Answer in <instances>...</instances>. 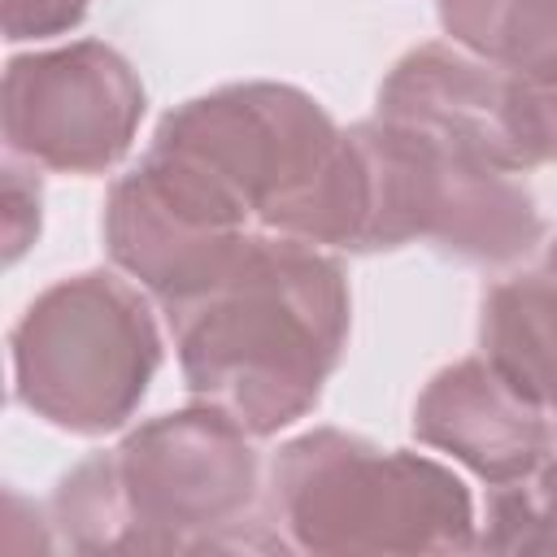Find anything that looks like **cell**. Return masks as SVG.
Listing matches in <instances>:
<instances>
[{
  "mask_svg": "<svg viewBox=\"0 0 557 557\" xmlns=\"http://www.w3.org/2000/svg\"><path fill=\"white\" fill-rule=\"evenodd\" d=\"M165 318L187 392L265 440L322 400L348 344L352 296L331 248L252 231L235 261Z\"/></svg>",
  "mask_w": 557,
  "mask_h": 557,
  "instance_id": "6da1fadb",
  "label": "cell"
},
{
  "mask_svg": "<svg viewBox=\"0 0 557 557\" xmlns=\"http://www.w3.org/2000/svg\"><path fill=\"white\" fill-rule=\"evenodd\" d=\"M252 440L205 400L157 413L57 483L52 527L78 553L287 548Z\"/></svg>",
  "mask_w": 557,
  "mask_h": 557,
  "instance_id": "7a4b0ae2",
  "label": "cell"
},
{
  "mask_svg": "<svg viewBox=\"0 0 557 557\" xmlns=\"http://www.w3.org/2000/svg\"><path fill=\"white\" fill-rule=\"evenodd\" d=\"M270 513L300 553L479 548L474 496L453 466L339 426H313L274 453Z\"/></svg>",
  "mask_w": 557,
  "mask_h": 557,
  "instance_id": "3957f363",
  "label": "cell"
},
{
  "mask_svg": "<svg viewBox=\"0 0 557 557\" xmlns=\"http://www.w3.org/2000/svg\"><path fill=\"white\" fill-rule=\"evenodd\" d=\"M161 357L144 287L113 270H83L44 287L9 331L17 405L70 435L122 431L139 413Z\"/></svg>",
  "mask_w": 557,
  "mask_h": 557,
  "instance_id": "277c9868",
  "label": "cell"
},
{
  "mask_svg": "<svg viewBox=\"0 0 557 557\" xmlns=\"http://www.w3.org/2000/svg\"><path fill=\"white\" fill-rule=\"evenodd\" d=\"M370 174L361 252L431 244L470 265H513L544 239V213L522 174L387 117L352 122Z\"/></svg>",
  "mask_w": 557,
  "mask_h": 557,
  "instance_id": "5b68a950",
  "label": "cell"
},
{
  "mask_svg": "<svg viewBox=\"0 0 557 557\" xmlns=\"http://www.w3.org/2000/svg\"><path fill=\"white\" fill-rule=\"evenodd\" d=\"M144 104L139 74L100 39H74L4 65L0 122L9 157L57 174L113 170L135 144Z\"/></svg>",
  "mask_w": 557,
  "mask_h": 557,
  "instance_id": "8992f818",
  "label": "cell"
},
{
  "mask_svg": "<svg viewBox=\"0 0 557 557\" xmlns=\"http://www.w3.org/2000/svg\"><path fill=\"white\" fill-rule=\"evenodd\" d=\"M374 113L513 174L544 165L535 87L457 44H418L405 52L379 83Z\"/></svg>",
  "mask_w": 557,
  "mask_h": 557,
  "instance_id": "52a82bcc",
  "label": "cell"
},
{
  "mask_svg": "<svg viewBox=\"0 0 557 557\" xmlns=\"http://www.w3.org/2000/svg\"><path fill=\"white\" fill-rule=\"evenodd\" d=\"M413 440L496 487L557 453V418L509 387L479 352L431 374L413 405Z\"/></svg>",
  "mask_w": 557,
  "mask_h": 557,
  "instance_id": "ba28073f",
  "label": "cell"
},
{
  "mask_svg": "<svg viewBox=\"0 0 557 557\" xmlns=\"http://www.w3.org/2000/svg\"><path fill=\"white\" fill-rule=\"evenodd\" d=\"M479 352L531 405L557 418V274L527 270L492 283L479 309Z\"/></svg>",
  "mask_w": 557,
  "mask_h": 557,
  "instance_id": "9c48e42d",
  "label": "cell"
},
{
  "mask_svg": "<svg viewBox=\"0 0 557 557\" xmlns=\"http://www.w3.org/2000/svg\"><path fill=\"white\" fill-rule=\"evenodd\" d=\"M448 44L557 87V0H440Z\"/></svg>",
  "mask_w": 557,
  "mask_h": 557,
  "instance_id": "30bf717a",
  "label": "cell"
},
{
  "mask_svg": "<svg viewBox=\"0 0 557 557\" xmlns=\"http://www.w3.org/2000/svg\"><path fill=\"white\" fill-rule=\"evenodd\" d=\"M487 553H540L557 557V453L535 470L496 483L487 492V518L479 531Z\"/></svg>",
  "mask_w": 557,
  "mask_h": 557,
  "instance_id": "8fae6325",
  "label": "cell"
},
{
  "mask_svg": "<svg viewBox=\"0 0 557 557\" xmlns=\"http://www.w3.org/2000/svg\"><path fill=\"white\" fill-rule=\"evenodd\" d=\"M39 174H26L17 165V157H9L4 165V261L13 265L35 239H39Z\"/></svg>",
  "mask_w": 557,
  "mask_h": 557,
  "instance_id": "7c38bea8",
  "label": "cell"
},
{
  "mask_svg": "<svg viewBox=\"0 0 557 557\" xmlns=\"http://www.w3.org/2000/svg\"><path fill=\"white\" fill-rule=\"evenodd\" d=\"M91 0H0L4 9V39L22 44V39H48V35H65L87 17Z\"/></svg>",
  "mask_w": 557,
  "mask_h": 557,
  "instance_id": "4fadbf2b",
  "label": "cell"
},
{
  "mask_svg": "<svg viewBox=\"0 0 557 557\" xmlns=\"http://www.w3.org/2000/svg\"><path fill=\"white\" fill-rule=\"evenodd\" d=\"M548 270H553V274H557V239H553V244H548Z\"/></svg>",
  "mask_w": 557,
  "mask_h": 557,
  "instance_id": "5bb4252c",
  "label": "cell"
}]
</instances>
